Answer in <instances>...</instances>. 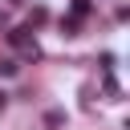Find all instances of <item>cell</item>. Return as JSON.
Instances as JSON below:
<instances>
[{"instance_id": "cell-1", "label": "cell", "mask_w": 130, "mask_h": 130, "mask_svg": "<svg viewBox=\"0 0 130 130\" xmlns=\"http://www.w3.org/2000/svg\"><path fill=\"white\" fill-rule=\"evenodd\" d=\"M4 41L20 53V57H28V61H37L41 57V45H37V37H32V28L28 24H16V28H4Z\"/></svg>"}, {"instance_id": "cell-2", "label": "cell", "mask_w": 130, "mask_h": 130, "mask_svg": "<svg viewBox=\"0 0 130 130\" xmlns=\"http://www.w3.org/2000/svg\"><path fill=\"white\" fill-rule=\"evenodd\" d=\"M89 12H93V0H69V16L73 20H85Z\"/></svg>"}, {"instance_id": "cell-3", "label": "cell", "mask_w": 130, "mask_h": 130, "mask_svg": "<svg viewBox=\"0 0 130 130\" xmlns=\"http://www.w3.org/2000/svg\"><path fill=\"white\" fill-rule=\"evenodd\" d=\"M102 93H106L110 102H118V98H122V89H118V81H114V69L106 73V81H102Z\"/></svg>"}, {"instance_id": "cell-4", "label": "cell", "mask_w": 130, "mask_h": 130, "mask_svg": "<svg viewBox=\"0 0 130 130\" xmlns=\"http://www.w3.org/2000/svg\"><path fill=\"white\" fill-rule=\"evenodd\" d=\"M45 20H49V12H45V8L37 4V8L28 12V28H37V24H45Z\"/></svg>"}, {"instance_id": "cell-5", "label": "cell", "mask_w": 130, "mask_h": 130, "mask_svg": "<svg viewBox=\"0 0 130 130\" xmlns=\"http://www.w3.org/2000/svg\"><path fill=\"white\" fill-rule=\"evenodd\" d=\"M77 28H81V20H73V16L65 20V16H61V37H77Z\"/></svg>"}, {"instance_id": "cell-6", "label": "cell", "mask_w": 130, "mask_h": 130, "mask_svg": "<svg viewBox=\"0 0 130 130\" xmlns=\"http://www.w3.org/2000/svg\"><path fill=\"white\" fill-rule=\"evenodd\" d=\"M0 73H4V77H16L20 65H16V61H0Z\"/></svg>"}, {"instance_id": "cell-7", "label": "cell", "mask_w": 130, "mask_h": 130, "mask_svg": "<svg viewBox=\"0 0 130 130\" xmlns=\"http://www.w3.org/2000/svg\"><path fill=\"white\" fill-rule=\"evenodd\" d=\"M45 122H49V126H61V122H65V114H61V110H49V114H45Z\"/></svg>"}, {"instance_id": "cell-8", "label": "cell", "mask_w": 130, "mask_h": 130, "mask_svg": "<svg viewBox=\"0 0 130 130\" xmlns=\"http://www.w3.org/2000/svg\"><path fill=\"white\" fill-rule=\"evenodd\" d=\"M0 28H8V12L4 8H0Z\"/></svg>"}, {"instance_id": "cell-9", "label": "cell", "mask_w": 130, "mask_h": 130, "mask_svg": "<svg viewBox=\"0 0 130 130\" xmlns=\"http://www.w3.org/2000/svg\"><path fill=\"white\" fill-rule=\"evenodd\" d=\"M4 98H8V93H0V110H4Z\"/></svg>"}, {"instance_id": "cell-10", "label": "cell", "mask_w": 130, "mask_h": 130, "mask_svg": "<svg viewBox=\"0 0 130 130\" xmlns=\"http://www.w3.org/2000/svg\"><path fill=\"white\" fill-rule=\"evenodd\" d=\"M8 4H24V0H8Z\"/></svg>"}]
</instances>
